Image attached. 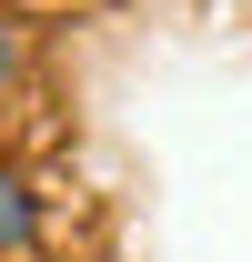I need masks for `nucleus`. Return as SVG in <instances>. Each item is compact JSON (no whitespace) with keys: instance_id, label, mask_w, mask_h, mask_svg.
Returning <instances> with one entry per match:
<instances>
[{"instance_id":"1","label":"nucleus","mask_w":252,"mask_h":262,"mask_svg":"<svg viewBox=\"0 0 252 262\" xmlns=\"http://www.w3.org/2000/svg\"><path fill=\"white\" fill-rule=\"evenodd\" d=\"M31 242H40V202L20 171H0V252H31Z\"/></svg>"},{"instance_id":"2","label":"nucleus","mask_w":252,"mask_h":262,"mask_svg":"<svg viewBox=\"0 0 252 262\" xmlns=\"http://www.w3.org/2000/svg\"><path fill=\"white\" fill-rule=\"evenodd\" d=\"M10 81H20V31L0 20V91H10Z\"/></svg>"}]
</instances>
